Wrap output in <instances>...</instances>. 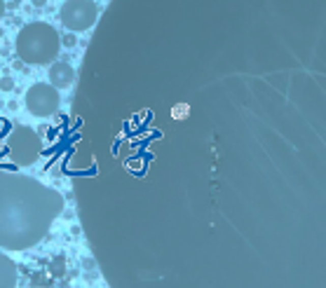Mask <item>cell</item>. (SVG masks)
Masks as SVG:
<instances>
[{
	"label": "cell",
	"mask_w": 326,
	"mask_h": 288,
	"mask_svg": "<svg viewBox=\"0 0 326 288\" xmlns=\"http://www.w3.org/2000/svg\"><path fill=\"white\" fill-rule=\"evenodd\" d=\"M64 197L45 183L0 169V248L26 251L47 237Z\"/></svg>",
	"instance_id": "6da1fadb"
},
{
	"label": "cell",
	"mask_w": 326,
	"mask_h": 288,
	"mask_svg": "<svg viewBox=\"0 0 326 288\" xmlns=\"http://www.w3.org/2000/svg\"><path fill=\"white\" fill-rule=\"evenodd\" d=\"M14 47H17V54L24 63L45 66V63H54L61 47V38L45 21H31L19 31Z\"/></svg>",
	"instance_id": "7a4b0ae2"
},
{
	"label": "cell",
	"mask_w": 326,
	"mask_h": 288,
	"mask_svg": "<svg viewBox=\"0 0 326 288\" xmlns=\"http://www.w3.org/2000/svg\"><path fill=\"white\" fill-rule=\"evenodd\" d=\"M7 150H10V157H12V162L17 166H28L40 157L43 141L31 127L17 124L12 129L10 138H7Z\"/></svg>",
	"instance_id": "3957f363"
},
{
	"label": "cell",
	"mask_w": 326,
	"mask_h": 288,
	"mask_svg": "<svg viewBox=\"0 0 326 288\" xmlns=\"http://www.w3.org/2000/svg\"><path fill=\"white\" fill-rule=\"evenodd\" d=\"M97 5L92 0H66L59 10L61 24L68 31H87L97 21Z\"/></svg>",
	"instance_id": "277c9868"
},
{
	"label": "cell",
	"mask_w": 326,
	"mask_h": 288,
	"mask_svg": "<svg viewBox=\"0 0 326 288\" xmlns=\"http://www.w3.org/2000/svg\"><path fill=\"white\" fill-rule=\"evenodd\" d=\"M61 96L56 92L54 85H45V82H36L33 87L26 89V108L31 115L36 117H49L59 111Z\"/></svg>",
	"instance_id": "5b68a950"
},
{
	"label": "cell",
	"mask_w": 326,
	"mask_h": 288,
	"mask_svg": "<svg viewBox=\"0 0 326 288\" xmlns=\"http://www.w3.org/2000/svg\"><path fill=\"white\" fill-rule=\"evenodd\" d=\"M73 78H75L73 68L68 66V63H64V61H54L52 63V68H49V85H54L56 89L68 87L73 82Z\"/></svg>",
	"instance_id": "8992f818"
},
{
	"label": "cell",
	"mask_w": 326,
	"mask_h": 288,
	"mask_svg": "<svg viewBox=\"0 0 326 288\" xmlns=\"http://www.w3.org/2000/svg\"><path fill=\"white\" fill-rule=\"evenodd\" d=\"M0 288H17V265L0 251Z\"/></svg>",
	"instance_id": "52a82bcc"
},
{
	"label": "cell",
	"mask_w": 326,
	"mask_h": 288,
	"mask_svg": "<svg viewBox=\"0 0 326 288\" xmlns=\"http://www.w3.org/2000/svg\"><path fill=\"white\" fill-rule=\"evenodd\" d=\"M12 87H14L12 78H5V80H0V89H12Z\"/></svg>",
	"instance_id": "ba28073f"
},
{
	"label": "cell",
	"mask_w": 326,
	"mask_h": 288,
	"mask_svg": "<svg viewBox=\"0 0 326 288\" xmlns=\"http://www.w3.org/2000/svg\"><path fill=\"white\" fill-rule=\"evenodd\" d=\"M64 43H66V45H73V43H75V38H73V35H66V38H64Z\"/></svg>",
	"instance_id": "9c48e42d"
},
{
	"label": "cell",
	"mask_w": 326,
	"mask_h": 288,
	"mask_svg": "<svg viewBox=\"0 0 326 288\" xmlns=\"http://www.w3.org/2000/svg\"><path fill=\"white\" fill-rule=\"evenodd\" d=\"M3 14H5V0H0V19H3Z\"/></svg>",
	"instance_id": "30bf717a"
},
{
	"label": "cell",
	"mask_w": 326,
	"mask_h": 288,
	"mask_svg": "<svg viewBox=\"0 0 326 288\" xmlns=\"http://www.w3.org/2000/svg\"><path fill=\"white\" fill-rule=\"evenodd\" d=\"M45 3H47V0H33V5H36V7H43Z\"/></svg>",
	"instance_id": "8fae6325"
}]
</instances>
